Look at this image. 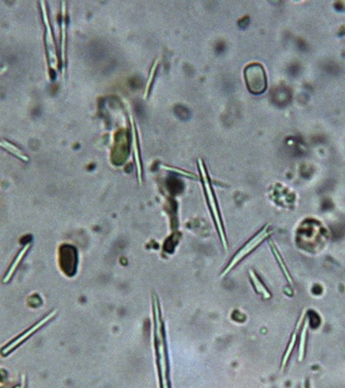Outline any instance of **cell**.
Returning <instances> with one entry per match:
<instances>
[{
    "mask_svg": "<svg viewBox=\"0 0 345 388\" xmlns=\"http://www.w3.org/2000/svg\"><path fill=\"white\" fill-rule=\"evenodd\" d=\"M245 79L248 89L256 95H260L266 87L264 70L260 65H250L245 70Z\"/></svg>",
    "mask_w": 345,
    "mask_h": 388,
    "instance_id": "7a4b0ae2",
    "label": "cell"
},
{
    "mask_svg": "<svg viewBox=\"0 0 345 388\" xmlns=\"http://www.w3.org/2000/svg\"><path fill=\"white\" fill-rule=\"evenodd\" d=\"M308 320H306V322L304 323V326H303V329H302V333H301V341H300V351H299V360L301 361L303 359V356H304V348H305V339H306V334H307V329H308Z\"/></svg>",
    "mask_w": 345,
    "mask_h": 388,
    "instance_id": "9c48e42d",
    "label": "cell"
},
{
    "mask_svg": "<svg viewBox=\"0 0 345 388\" xmlns=\"http://www.w3.org/2000/svg\"><path fill=\"white\" fill-rule=\"evenodd\" d=\"M22 381H21V385H22V388H27V379H26V375H22Z\"/></svg>",
    "mask_w": 345,
    "mask_h": 388,
    "instance_id": "8fae6325",
    "label": "cell"
},
{
    "mask_svg": "<svg viewBox=\"0 0 345 388\" xmlns=\"http://www.w3.org/2000/svg\"><path fill=\"white\" fill-rule=\"evenodd\" d=\"M250 278H252V285L254 287L256 288V290L258 291V293L262 294V296L264 298H270L271 297V294L269 293V291L266 290V288L262 285V283L260 282V279L256 275V273H254L252 270H250Z\"/></svg>",
    "mask_w": 345,
    "mask_h": 388,
    "instance_id": "52a82bcc",
    "label": "cell"
},
{
    "mask_svg": "<svg viewBox=\"0 0 345 388\" xmlns=\"http://www.w3.org/2000/svg\"><path fill=\"white\" fill-rule=\"evenodd\" d=\"M56 315H57V310H53V312H51L49 315H46V317H44L38 323L34 324L32 326H30L28 329H26L24 332L20 333L19 335H17L14 338H12L10 341V343H8L6 345H4L2 349H0V355H2V357L8 356L10 353H12L18 347H20L24 343V341H26L31 335L34 334L42 327H44V325H46L50 321H52L56 317Z\"/></svg>",
    "mask_w": 345,
    "mask_h": 388,
    "instance_id": "6da1fadb",
    "label": "cell"
},
{
    "mask_svg": "<svg viewBox=\"0 0 345 388\" xmlns=\"http://www.w3.org/2000/svg\"><path fill=\"white\" fill-rule=\"evenodd\" d=\"M269 235V233L268 232H266V228H264V230H262L260 233H258V234L256 235V236H254L252 240H249L242 248H241V250L236 254V255H234V258H232V260L230 262V264H228V266L226 268V270L222 272V276H224V275H226V273L228 272V271H230L234 266H236L237 265V264L244 258V257H246V255H248L249 253H252L254 250V248L266 237V236H268Z\"/></svg>",
    "mask_w": 345,
    "mask_h": 388,
    "instance_id": "3957f363",
    "label": "cell"
},
{
    "mask_svg": "<svg viewBox=\"0 0 345 388\" xmlns=\"http://www.w3.org/2000/svg\"><path fill=\"white\" fill-rule=\"evenodd\" d=\"M274 253H275V256L277 257V259H278V262H279V264H280V265H281V267H282V270H284V274H286V278L288 279V281H290V284H292V279L290 278V273H288V271L286 270V264L284 263V261H282V259H281V257L279 256V254H278V252L276 251V248H274Z\"/></svg>",
    "mask_w": 345,
    "mask_h": 388,
    "instance_id": "30bf717a",
    "label": "cell"
},
{
    "mask_svg": "<svg viewBox=\"0 0 345 388\" xmlns=\"http://www.w3.org/2000/svg\"><path fill=\"white\" fill-rule=\"evenodd\" d=\"M30 246H31V242L26 243V244L23 246L22 250L18 253L17 257H16V258L14 259V261H12V263L10 264V268L8 269V271H6V275H4V277L2 278V283H4V284H8V283H10V282L12 281V278L14 274L16 273V271H17V269H18L19 265L21 264V262L23 261V259L25 258L26 254L28 253Z\"/></svg>",
    "mask_w": 345,
    "mask_h": 388,
    "instance_id": "5b68a950",
    "label": "cell"
},
{
    "mask_svg": "<svg viewBox=\"0 0 345 388\" xmlns=\"http://www.w3.org/2000/svg\"><path fill=\"white\" fill-rule=\"evenodd\" d=\"M304 313H305V312H303V314L301 315L299 321H298V323H296V329H294V333H292V335L290 343V345H288V349H286V354H284V360H282L281 369H284V368L286 367V363H288V360L290 359V354H292V350H294V348L296 340V334H298V331L300 330V327H301V325H302V322H303V319H304Z\"/></svg>",
    "mask_w": 345,
    "mask_h": 388,
    "instance_id": "8992f818",
    "label": "cell"
},
{
    "mask_svg": "<svg viewBox=\"0 0 345 388\" xmlns=\"http://www.w3.org/2000/svg\"><path fill=\"white\" fill-rule=\"evenodd\" d=\"M0 147L4 148L6 150L10 151V153H12L14 155H16V157L19 158L20 160L24 161V162H28L29 161V158L27 157L26 154H24L18 147H16L14 145L10 144V142H6V141H0Z\"/></svg>",
    "mask_w": 345,
    "mask_h": 388,
    "instance_id": "ba28073f",
    "label": "cell"
},
{
    "mask_svg": "<svg viewBox=\"0 0 345 388\" xmlns=\"http://www.w3.org/2000/svg\"><path fill=\"white\" fill-rule=\"evenodd\" d=\"M128 152V142L125 133H119L117 136L116 146L114 148L113 154V162L116 164H121L126 159Z\"/></svg>",
    "mask_w": 345,
    "mask_h": 388,
    "instance_id": "277c9868",
    "label": "cell"
}]
</instances>
